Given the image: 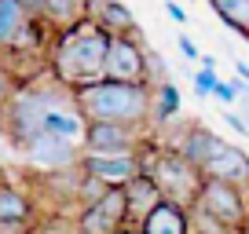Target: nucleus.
<instances>
[{
	"label": "nucleus",
	"instance_id": "nucleus-1",
	"mask_svg": "<svg viewBox=\"0 0 249 234\" xmlns=\"http://www.w3.org/2000/svg\"><path fill=\"white\" fill-rule=\"evenodd\" d=\"M114 48V33L99 26L95 18H81L70 30H59L52 44V70L59 84H92V81L107 77V59Z\"/></svg>",
	"mask_w": 249,
	"mask_h": 234
},
{
	"label": "nucleus",
	"instance_id": "nucleus-2",
	"mask_svg": "<svg viewBox=\"0 0 249 234\" xmlns=\"http://www.w3.org/2000/svg\"><path fill=\"white\" fill-rule=\"evenodd\" d=\"M73 106L88 125H128L143 128L154 117V92L147 84H128V81H92V84L70 88Z\"/></svg>",
	"mask_w": 249,
	"mask_h": 234
},
{
	"label": "nucleus",
	"instance_id": "nucleus-3",
	"mask_svg": "<svg viewBox=\"0 0 249 234\" xmlns=\"http://www.w3.org/2000/svg\"><path fill=\"white\" fill-rule=\"evenodd\" d=\"M140 165H143V176L154 180L165 201L179 205V209H195L198 194L205 187V176L179 150H147V154L140 150Z\"/></svg>",
	"mask_w": 249,
	"mask_h": 234
},
{
	"label": "nucleus",
	"instance_id": "nucleus-4",
	"mask_svg": "<svg viewBox=\"0 0 249 234\" xmlns=\"http://www.w3.org/2000/svg\"><path fill=\"white\" fill-rule=\"evenodd\" d=\"M191 223H205V234H224V231H242L249 223V198L242 187L231 183L205 180L202 194H198L195 209H191Z\"/></svg>",
	"mask_w": 249,
	"mask_h": 234
},
{
	"label": "nucleus",
	"instance_id": "nucleus-5",
	"mask_svg": "<svg viewBox=\"0 0 249 234\" xmlns=\"http://www.w3.org/2000/svg\"><path fill=\"white\" fill-rule=\"evenodd\" d=\"M128 223V205L124 190H107L95 205H85L77 212V234H121Z\"/></svg>",
	"mask_w": 249,
	"mask_h": 234
},
{
	"label": "nucleus",
	"instance_id": "nucleus-6",
	"mask_svg": "<svg viewBox=\"0 0 249 234\" xmlns=\"http://www.w3.org/2000/svg\"><path fill=\"white\" fill-rule=\"evenodd\" d=\"M77 168L92 180H99L107 190H124L128 183L143 172L140 154H121V157H107V154H81Z\"/></svg>",
	"mask_w": 249,
	"mask_h": 234
},
{
	"label": "nucleus",
	"instance_id": "nucleus-7",
	"mask_svg": "<svg viewBox=\"0 0 249 234\" xmlns=\"http://www.w3.org/2000/svg\"><path fill=\"white\" fill-rule=\"evenodd\" d=\"M85 154H107V157H121V154H140L143 139H140V128H128V125H88L85 128Z\"/></svg>",
	"mask_w": 249,
	"mask_h": 234
},
{
	"label": "nucleus",
	"instance_id": "nucleus-8",
	"mask_svg": "<svg viewBox=\"0 0 249 234\" xmlns=\"http://www.w3.org/2000/svg\"><path fill=\"white\" fill-rule=\"evenodd\" d=\"M107 77L128 81V84H147V51L132 33L114 37V48H110V59H107Z\"/></svg>",
	"mask_w": 249,
	"mask_h": 234
},
{
	"label": "nucleus",
	"instance_id": "nucleus-9",
	"mask_svg": "<svg viewBox=\"0 0 249 234\" xmlns=\"http://www.w3.org/2000/svg\"><path fill=\"white\" fill-rule=\"evenodd\" d=\"M202 176L205 180H216V183H231V187H249V157L246 150L231 147V143H220L216 154L202 165Z\"/></svg>",
	"mask_w": 249,
	"mask_h": 234
},
{
	"label": "nucleus",
	"instance_id": "nucleus-10",
	"mask_svg": "<svg viewBox=\"0 0 249 234\" xmlns=\"http://www.w3.org/2000/svg\"><path fill=\"white\" fill-rule=\"evenodd\" d=\"M26 150H30V157H33L37 165H44V168H55V172H62V168H77V161H81V154H77V147H73V143L55 139V135H48V132H40Z\"/></svg>",
	"mask_w": 249,
	"mask_h": 234
},
{
	"label": "nucleus",
	"instance_id": "nucleus-11",
	"mask_svg": "<svg viewBox=\"0 0 249 234\" xmlns=\"http://www.w3.org/2000/svg\"><path fill=\"white\" fill-rule=\"evenodd\" d=\"M165 198H161V190L154 187V180H150V176H136L132 183H128V187H124V205H128V223H136L140 227L143 219L150 216V212L158 209V205H161Z\"/></svg>",
	"mask_w": 249,
	"mask_h": 234
},
{
	"label": "nucleus",
	"instance_id": "nucleus-12",
	"mask_svg": "<svg viewBox=\"0 0 249 234\" xmlns=\"http://www.w3.org/2000/svg\"><path fill=\"white\" fill-rule=\"evenodd\" d=\"M140 234H195L191 209H179V205H172V201H161L140 223Z\"/></svg>",
	"mask_w": 249,
	"mask_h": 234
},
{
	"label": "nucleus",
	"instance_id": "nucleus-13",
	"mask_svg": "<svg viewBox=\"0 0 249 234\" xmlns=\"http://www.w3.org/2000/svg\"><path fill=\"white\" fill-rule=\"evenodd\" d=\"M30 11L18 0H0V48H18L30 40Z\"/></svg>",
	"mask_w": 249,
	"mask_h": 234
},
{
	"label": "nucleus",
	"instance_id": "nucleus-14",
	"mask_svg": "<svg viewBox=\"0 0 249 234\" xmlns=\"http://www.w3.org/2000/svg\"><path fill=\"white\" fill-rule=\"evenodd\" d=\"M220 143H224V139H220L216 132H209L205 125H191L183 135H179V147H176V150H179V154H183L191 165H195L198 172H202V165L209 161L213 154H216Z\"/></svg>",
	"mask_w": 249,
	"mask_h": 234
},
{
	"label": "nucleus",
	"instance_id": "nucleus-15",
	"mask_svg": "<svg viewBox=\"0 0 249 234\" xmlns=\"http://www.w3.org/2000/svg\"><path fill=\"white\" fill-rule=\"evenodd\" d=\"M30 219H33V198L22 194L18 187H11V183H0V227L22 231Z\"/></svg>",
	"mask_w": 249,
	"mask_h": 234
},
{
	"label": "nucleus",
	"instance_id": "nucleus-16",
	"mask_svg": "<svg viewBox=\"0 0 249 234\" xmlns=\"http://www.w3.org/2000/svg\"><path fill=\"white\" fill-rule=\"evenodd\" d=\"M88 11V4L85 0H44V22L48 26H59V30H70L73 22H81V18H88L85 15Z\"/></svg>",
	"mask_w": 249,
	"mask_h": 234
},
{
	"label": "nucleus",
	"instance_id": "nucleus-17",
	"mask_svg": "<svg viewBox=\"0 0 249 234\" xmlns=\"http://www.w3.org/2000/svg\"><path fill=\"white\" fill-rule=\"evenodd\" d=\"M95 22L99 26H107L114 37H124V33H132L136 30V18H132V11L124 8L121 0H103L99 8H95Z\"/></svg>",
	"mask_w": 249,
	"mask_h": 234
},
{
	"label": "nucleus",
	"instance_id": "nucleus-18",
	"mask_svg": "<svg viewBox=\"0 0 249 234\" xmlns=\"http://www.w3.org/2000/svg\"><path fill=\"white\" fill-rule=\"evenodd\" d=\"M209 8L216 11L234 33L249 37V0H209Z\"/></svg>",
	"mask_w": 249,
	"mask_h": 234
},
{
	"label": "nucleus",
	"instance_id": "nucleus-19",
	"mask_svg": "<svg viewBox=\"0 0 249 234\" xmlns=\"http://www.w3.org/2000/svg\"><path fill=\"white\" fill-rule=\"evenodd\" d=\"M176 106H179V95L172 84H161L154 95V117L158 121H169V117H176Z\"/></svg>",
	"mask_w": 249,
	"mask_h": 234
},
{
	"label": "nucleus",
	"instance_id": "nucleus-20",
	"mask_svg": "<svg viewBox=\"0 0 249 234\" xmlns=\"http://www.w3.org/2000/svg\"><path fill=\"white\" fill-rule=\"evenodd\" d=\"M220 84H224V81L216 77V70H198V73H195V88H198V95H213Z\"/></svg>",
	"mask_w": 249,
	"mask_h": 234
},
{
	"label": "nucleus",
	"instance_id": "nucleus-21",
	"mask_svg": "<svg viewBox=\"0 0 249 234\" xmlns=\"http://www.w3.org/2000/svg\"><path fill=\"white\" fill-rule=\"evenodd\" d=\"M18 95V88H15V77H11L4 66H0V110H8V102Z\"/></svg>",
	"mask_w": 249,
	"mask_h": 234
},
{
	"label": "nucleus",
	"instance_id": "nucleus-22",
	"mask_svg": "<svg viewBox=\"0 0 249 234\" xmlns=\"http://www.w3.org/2000/svg\"><path fill=\"white\" fill-rule=\"evenodd\" d=\"M179 51H183L187 59H202V55H198V48H195V40L187 37V33H179Z\"/></svg>",
	"mask_w": 249,
	"mask_h": 234
},
{
	"label": "nucleus",
	"instance_id": "nucleus-23",
	"mask_svg": "<svg viewBox=\"0 0 249 234\" xmlns=\"http://www.w3.org/2000/svg\"><path fill=\"white\" fill-rule=\"evenodd\" d=\"M18 4H22V8L30 11V15H37V18L44 15V0H18Z\"/></svg>",
	"mask_w": 249,
	"mask_h": 234
},
{
	"label": "nucleus",
	"instance_id": "nucleus-24",
	"mask_svg": "<svg viewBox=\"0 0 249 234\" xmlns=\"http://www.w3.org/2000/svg\"><path fill=\"white\" fill-rule=\"evenodd\" d=\"M165 11H169V15L176 18V22H187V15H183V11H179V8H176V4H165Z\"/></svg>",
	"mask_w": 249,
	"mask_h": 234
},
{
	"label": "nucleus",
	"instance_id": "nucleus-25",
	"mask_svg": "<svg viewBox=\"0 0 249 234\" xmlns=\"http://www.w3.org/2000/svg\"><path fill=\"white\" fill-rule=\"evenodd\" d=\"M238 99H242V110H246V128H249V88L238 95Z\"/></svg>",
	"mask_w": 249,
	"mask_h": 234
},
{
	"label": "nucleus",
	"instance_id": "nucleus-26",
	"mask_svg": "<svg viewBox=\"0 0 249 234\" xmlns=\"http://www.w3.org/2000/svg\"><path fill=\"white\" fill-rule=\"evenodd\" d=\"M234 70H238V77L249 84V66H246V63H234Z\"/></svg>",
	"mask_w": 249,
	"mask_h": 234
},
{
	"label": "nucleus",
	"instance_id": "nucleus-27",
	"mask_svg": "<svg viewBox=\"0 0 249 234\" xmlns=\"http://www.w3.org/2000/svg\"><path fill=\"white\" fill-rule=\"evenodd\" d=\"M202 70H216V59H213V55H202Z\"/></svg>",
	"mask_w": 249,
	"mask_h": 234
},
{
	"label": "nucleus",
	"instance_id": "nucleus-28",
	"mask_svg": "<svg viewBox=\"0 0 249 234\" xmlns=\"http://www.w3.org/2000/svg\"><path fill=\"white\" fill-rule=\"evenodd\" d=\"M85 4H88V8H99V4H103V0H85Z\"/></svg>",
	"mask_w": 249,
	"mask_h": 234
}]
</instances>
